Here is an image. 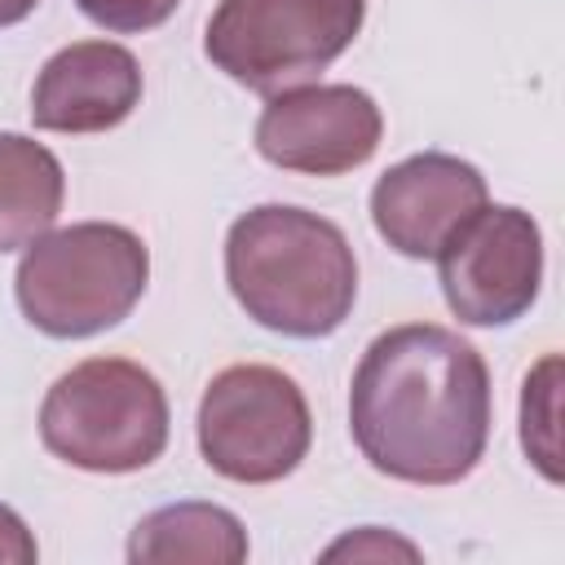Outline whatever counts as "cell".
I'll list each match as a JSON object with an SVG mask.
<instances>
[{
    "instance_id": "30bf717a",
    "label": "cell",
    "mask_w": 565,
    "mask_h": 565,
    "mask_svg": "<svg viewBox=\"0 0 565 565\" xmlns=\"http://www.w3.org/2000/svg\"><path fill=\"white\" fill-rule=\"evenodd\" d=\"M141 102V66L124 44L79 40L44 62L31 88V119L49 132H106Z\"/></svg>"
},
{
    "instance_id": "7c38bea8",
    "label": "cell",
    "mask_w": 565,
    "mask_h": 565,
    "mask_svg": "<svg viewBox=\"0 0 565 565\" xmlns=\"http://www.w3.org/2000/svg\"><path fill=\"white\" fill-rule=\"evenodd\" d=\"M62 163L22 132H0V252L35 243L62 212Z\"/></svg>"
},
{
    "instance_id": "9a60e30c",
    "label": "cell",
    "mask_w": 565,
    "mask_h": 565,
    "mask_svg": "<svg viewBox=\"0 0 565 565\" xmlns=\"http://www.w3.org/2000/svg\"><path fill=\"white\" fill-rule=\"evenodd\" d=\"M322 556H327V561H344V556H353V561H366V556H371V561H388V556L419 561L415 543H406V539H397V534H388V530H358V534L331 543Z\"/></svg>"
},
{
    "instance_id": "e0dca14e",
    "label": "cell",
    "mask_w": 565,
    "mask_h": 565,
    "mask_svg": "<svg viewBox=\"0 0 565 565\" xmlns=\"http://www.w3.org/2000/svg\"><path fill=\"white\" fill-rule=\"evenodd\" d=\"M40 0H0V26H13V22H22L31 9H35Z\"/></svg>"
},
{
    "instance_id": "8992f818",
    "label": "cell",
    "mask_w": 565,
    "mask_h": 565,
    "mask_svg": "<svg viewBox=\"0 0 565 565\" xmlns=\"http://www.w3.org/2000/svg\"><path fill=\"white\" fill-rule=\"evenodd\" d=\"M313 419L300 384L278 366H225L199 402V450L212 472L269 486L300 468Z\"/></svg>"
},
{
    "instance_id": "2e32d148",
    "label": "cell",
    "mask_w": 565,
    "mask_h": 565,
    "mask_svg": "<svg viewBox=\"0 0 565 565\" xmlns=\"http://www.w3.org/2000/svg\"><path fill=\"white\" fill-rule=\"evenodd\" d=\"M35 561V539L22 525L13 508L0 503V565H31Z\"/></svg>"
},
{
    "instance_id": "277c9868",
    "label": "cell",
    "mask_w": 565,
    "mask_h": 565,
    "mask_svg": "<svg viewBox=\"0 0 565 565\" xmlns=\"http://www.w3.org/2000/svg\"><path fill=\"white\" fill-rule=\"evenodd\" d=\"M40 441L84 472H137L168 446V397L146 366L88 358L49 388Z\"/></svg>"
},
{
    "instance_id": "9c48e42d",
    "label": "cell",
    "mask_w": 565,
    "mask_h": 565,
    "mask_svg": "<svg viewBox=\"0 0 565 565\" xmlns=\"http://www.w3.org/2000/svg\"><path fill=\"white\" fill-rule=\"evenodd\" d=\"M481 207L486 177L441 150L393 163L371 190V221L380 238L411 260H433L446 238Z\"/></svg>"
},
{
    "instance_id": "7a4b0ae2",
    "label": "cell",
    "mask_w": 565,
    "mask_h": 565,
    "mask_svg": "<svg viewBox=\"0 0 565 565\" xmlns=\"http://www.w3.org/2000/svg\"><path fill=\"white\" fill-rule=\"evenodd\" d=\"M225 282L260 327L318 340L349 318L358 300V260L335 221L265 203L230 225Z\"/></svg>"
},
{
    "instance_id": "4fadbf2b",
    "label": "cell",
    "mask_w": 565,
    "mask_h": 565,
    "mask_svg": "<svg viewBox=\"0 0 565 565\" xmlns=\"http://www.w3.org/2000/svg\"><path fill=\"white\" fill-rule=\"evenodd\" d=\"M556 375H561V358L547 353L521 393V446L525 455L539 463V472L547 481H561V455H556Z\"/></svg>"
},
{
    "instance_id": "5b68a950",
    "label": "cell",
    "mask_w": 565,
    "mask_h": 565,
    "mask_svg": "<svg viewBox=\"0 0 565 565\" xmlns=\"http://www.w3.org/2000/svg\"><path fill=\"white\" fill-rule=\"evenodd\" d=\"M366 0H221L203 53L252 93H287L322 75L362 31Z\"/></svg>"
},
{
    "instance_id": "8fae6325",
    "label": "cell",
    "mask_w": 565,
    "mask_h": 565,
    "mask_svg": "<svg viewBox=\"0 0 565 565\" xmlns=\"http://www.w3.org/2000/svg\"><path fill=\"white\" fill-rule=\"evenodd\" d=\"M132 565H238L247 561V534L234 512L216 503H172L137 521L128 539Z\"/></svg>"
},
{
    "instance_id": "3957f363",
    "label": "cell",
    "mask_w": 565,
    "mask_h": 565,
    "mask_svg": "<svg viewBox=\"0 0 565 565\" xmlns=\"http://www.w3.org/2000/svg\"><path fill=\"white\" fill-rule=\"evenodd\" d=\"M150 278L146 243L110 221L44 230L18 260V305L31 327L57 340L97 335L132 313Z\"/></svg>"
},
{
    "instance_id": "6da1fadb",
    "label": "cell",
    "mask_w": 565,
    "mask_h": 565,
    "mask_svg": "<svg viewBox=\"0 0 565 565\" xmlns=\"http://www.w3.org/2000/svg\"><path fill=\"white\" fill-rule=\"evenodd\" d=\"M349 428L375 472L455 486L490 441V371L463 335L437 322L393 327L353 371Z\"/></svg>"
},
{
    "instance_id": "5bb4252c",
    "label": "cell",
    "mask_w": 565,
    "mask_h": 565,
    "mask_svg": "<svg viewBox=\"0 0 565 565\" xmlns=\"http://www.w3.org/2000/svg\"><path fill=\"white\" fill-rule=\"evenodd\" d=\"M84 18H93L106 31H150L172 18L181 0H75Z\"/></svg>"
},
{
    "instance_id": "ba28073f",
    "label": "cell",
    "mask_w": 565,
    "mask_h": 565,
    "mask_svg": "<svg viewBox=\"0 0 565 565\" xmlns=\"http://www.w3.org/2000/svg\"><path fill=\"white\" fill-rule=\"evenodd\" d=\"M384 119L371 93L353 84H309L274 93L256 119V150L287 172L340 177L380 146Z\"/></svg>"
},
{
    "instance_id": "52a82bcc",
    "label": "cell",
    "mask_w": 565,
    "mask_h": 565,
    "mask_svg": "<svg viewBox=\"0 0 565 565\" xmlns=\"http://www.w3.org/2000/svg\"><path fill=\"white\" fill-rule=\"evenodd\" d=\"M446 305L468 327L521 318L543 282V234L521 207L472 212L437 252Z\"/></svg>"
}]
</instances>
